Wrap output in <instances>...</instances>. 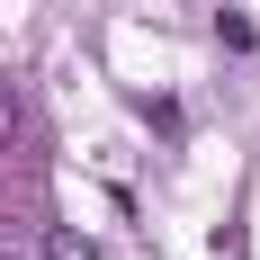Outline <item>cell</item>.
Returning <instances> with one entry per match:
<instances>
[{
    "label": "cell",
    "instance_id": "cell-1",
    "mask_svg": "<svg viewBox=\"0 0 260 260\" xmlns=\"http://www.w3.org/2000/svg\"><path fill=\"white\" fill-rule=\"evenodd\" d=\"M18 144H27V90L0 72V153H18Z\"/></svg>",
    "mask_w": 260,
    "mask_h": 260
},
{
    "label": "cell",
    "instance_id": "cell-2",
    "mask_svg": "<svg viewBox=\"0 0 260 260\" xmlns=\"http://www.w3.org/2000/svg\"><path fill=\"white\" fill-rule=\"evenodd\" d=\"M45 260H99V242H90V234H72V224H63V234H45Z\"/></svg>",
    "mask_w": 260,
    "mask_h": 260
},
{
    "label": "cell",
    "instance_id": "cell-3",
    "mask_svg": "<svg viewBox=\"0 0 260 260\" xmlns=\"http://www.w3.org/2000/svg\"><path fill=\"white\" fill-rule=\"evenodd\" d=\"M215 36H224V45L242 54V45H251V18H242V9H215Z\"/></svg>",
    "mask_w": 260,
    "mask_h": 260
},
{
    "label": "cell",
    "instance_id": "cell-4",
    "mask_svg": "<svg viewBox=\"0 0 260 260\" xmlns=\"http://www.w3.org/2000/svg\"><path fill=\"white\" fill-rule=\"evenodd\" d=\"M0 260H9V251H0Z\"/></svg>",
    "mask_w": 260,
    "mask_h": 260
}]
</instances>
